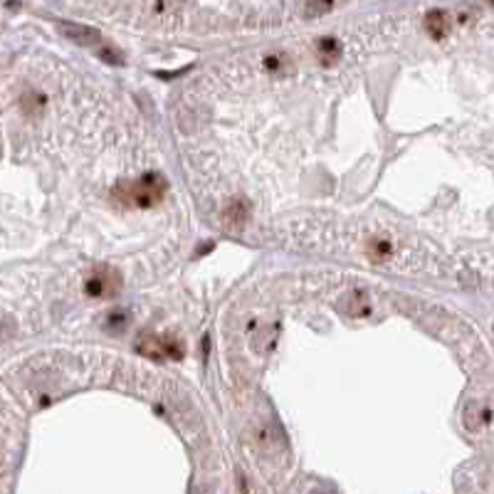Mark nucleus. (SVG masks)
I'll return each mask as SVG.
<instances>
[{"mask_svg":"<svg viewBox=\"0 0 494 494\" xmlns=\"http://www.w3.org/2000/svg\"><path fill=\"white\" fill-rule=\"evenodd\" d=\"M465 420H467V427H470V430H480V427L490 420V412H487L485 408H480V405H470L465 412Z\"/></svg>","mask_w":494,"mask_h":494,"instance_id":"0eeeda50","label":"nucleus"},{"mask_svg":"<svg viewBox=\"0 0 494 494\" xmlns=\"http://www.w3.org/2000/svg\"><path fill=\"white\" fill-rule=\"evenodd\" d=\"M334 0H307V13L309 15H324L331 10Z\"/></svg>","mask_w":494,"mask_h":494,"instance_id":"9d476101","label":"nucleus"},{"mask_svg":"<svg viewBox=\"0 0 494 494\" xmlns=\"http://www.w3.org/2000/svg\"><path fill=\"white\" fill-rule=\"evenodd\" d=\"M119 287H121L119 277H116V272L109 267L96 269V272L86 279V294H89V297H99V299L114 297V294L119 292Z\"/></svg>","mask_w":494,"mask_h":494,"instance_id":"20e7f679","label":"nucleus"},{"mask_svg":"<svg viewBox=\"0 0 494 494\" xmlns=\"http://www.w3.org/2000/svg\"><path fill=\"white\" fill-rule=\"evenodd\" d=\"M339 52H341V47H339V43H336L334 38H324L322 43H319V55H322L324 64L334 62V60L339 57Z\"/></svg>","mask_w":494,"mask_h":494,"instance_id":"1a4fd4ad","label":"nucleus"},{"mask_svg":"<svg viewBox=\"0 0 494 494\" xmlns=\"http://www.w3.org/2000/svg\"><path fill=\"white\" fill-rule=\"evenodd\" d=\"M287 230L297 235H284L294 245L307 249H339V252H356L371 264L395 272H430L440 274V257L430 247L403 237L398 232L381 225H341V223L319 220H292Z\"/></svg>","mask_w":494,"mask_h":494,"instance_id":"f257e3e1","label":"nucleus"},{"mask_svg":"<svg viewBox=\"0 0 494 494\" xmlns=\"http://www.w3.org/2000/svg\"><path fill=\"white\" fill-rule=\"evenodd\" d=\"M57 28H60V33H62L64 38L72 40V43H77V45H96L101 40L99 30L89 28V25L67 23V20H64V23H60Z\"/></svg>","mask_w":494,"mask_h":494,"instance_id":"39448f33","label":"nucleus"},{"mask_svg":"<svg viewBox=\"0 0 494 494\" xmlns=\"http://www.w3.org/2000/svg\"><path fill=\"white\" fill-rule=\"evenodd\" d=\"M490 3H494V0H490Z\"/></svg>","mask_w":494,"mask_h":494,"instance_id":"ddd939ff","label":"nucleus"},{"mask_svg":"<svg viewBox=\"0 0 494 494\" xmlns=\"http://www.w3.org/2000/svg\"><path fill=\"white\" fill-rule=\"evenodd\" d=\"M166 181L159 173H146L139 181H126L119 183L114 188V196L119 198V203L124 206H136V208H151L164 198Z\"/></svg>","mask_w":494,"mask_h":494,"instance_id":"f03ea898","label":"nucleus"},{"mask_svg":"<svg viewBox=\"0 0 494 494\" xmlns=\"http://www.w3.org/2000/svg\"><path fill=\"white\" fill-rule=\"evenodd\" d=\"M99 57L104 60V62H109V64H121V55L119 52H114L111 47H99Z\"/></svg>","mask_w":494,"mask_h":494,"instance_id":"f8f14e48","label":"nucleus"},{"mask_svg":"<svg viewBox=\"0 0 494 494\" xmlns=\"http://www.w3.org/2000/svg\"><path fill=\"white\" fill-rule=\"evenodd\" d=\"M109 329L111 331H124L126 329V314L124 312H111L109 314Z\"/></svg>","mask_w":494,"mask_h":494,"instance_id":"9b49d317","label":"nucleus"},{"mask_svg":"<svg viewBox=\"0 0 494 494\" xmlns=\"http://www.w3.org/2000/svg\"><path fill=\"white\" fill-rule=\"evenodd\" d=\"M136 349H139L141 356H146V359H154V361H166V359H183L186 356V349H183L181 339H176V336L171 334H144L139 339V344H136Z\"/></svg>","mask_w":494,"mask_h":494,"instance_id":"7ed1b4c3","label":"nucleus"},{"mask_svg":"<svg viewBox=\"0 0 494 494\" xmlns=\"http://www.w3.org/2000/svg\"><path fill=\"white\" fill-rule=\"evenodd\" d=\"M425 28L435 40H442L450 33V18H447L445 10H430V13L425 15Z\"/></svg>","mask_w":494,"mask_h":494,"instance_id":"423d86ee","label":"nucleus"},{"mask_svg":"<svg viewBox=\"0 0 494 494\" xmlns=\"http://www.w3.org/2000/svg\"><path fill=\"white\" fill-rule=\"evenodd\" d=\"M225 225H242L247 220V208L245 203H230V208L225 210Z\"/></svg>","mask_w":494,"mask_h":494,"instance_id":"6e6552de","label":"nucleus"}]
</instances>
